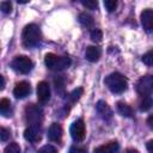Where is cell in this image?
<instances>
[{
  "mask_svg": "<svg viewBox=\"0 0 153 153\" xmlns=\"http://www.w3.org/2000/svg\"><path fill=\"white\" fill-rule=\"evenodd\" d=\"M142 62L147 66H153V49L142 55Z\"/></svg>",
  "mask_w": 153,
  "mask_h": 153,
  "instance_id": "cell-23",
  "label": "cell"
},
{
  "mask_svg": "<svg viewBox=\"0 0 153 153\" xmlns=\"http://www.w3.org/2000/svg\"><path fill=\"white\" fill-rule=\"evenodd\" d=\"M4 153H20V147L17 142H11L5 147Z\"/></svg>",
  "mask_w": 153,
  "mask_h": 153,
  "instance_id": "cell-21",
  "label": "cell"
},
{
  "mask_svg": "<svg viewBox=\"0 0 153 153\" xmlns=\"http://www.w3.org/2000/svg\"><path fill=\"white\" fill-rule=\"evenodd\" d=\"M87 148L85 146H72L68 151V153H86Z\"/></svg>",
  "mask_w": 153,
  "mask_h": 153,
  "instance_id": "cell-29",
  "label": "cell"
},
{
  "mask_svg": "<svg viewBox=\"0 0 153 153\" xmlns=\"http://www.w3.org/2000/svg\"><path fill=\"white\" fill-rule=\"evenodd\" d=\"M104 7L109 11V12H112L116 10L117 7V1L116 0H105L104 1Z\"/></svg>",
  "mask_w": 153,
  "mask_h": 153,
  "instance_id": "cell-27",
  "label": "cell"
},
{
  "mask_svg": "<svg viewBox=\"0 0 153 153\" xmlns=\"http://www.w3.org/2000/svg\"><path fill=\"white\" fill-rule=\"evenodd\" d=\"M24 137L29 142H38L41 140V128H39V126H29L24 130Z\"/></svg>",
  "mask_w": 153,
  "mask_h": 153,
  "instance_id": "cell-11",
  "label": "cell"
},
{
  "mask_svg": "<svg viewBox=\"0 0 153 153\" xmlns=\"http://www.w3.org/2000/svg\"><path fill=\"white\" fill-rule=\"evenodd\" d=\"M96 109H97L98 115H99L103 120L108 121V120H110V118L112 117V110L110 109V106H109L104 100H99V102L97 103V105H96Z\"/></svg>",
  "mask_w": 153,
  "mask_h": 153,
  "instance_id": "cell-14",
  "label": "cell"
},
{
  "mask_svg": "<svg viewBox=\"0 0 153 153\" xmlns=\"http://www.w3.org/2000/svg\"><path fill=\"white\" fill-rule=\"evenodd\" d=\"M0 80H1V86H0V90H4V87H5V79H4V76H2V75H0Z\"/></svg>",
  "mask_w": 153,
  "mask_h": 153,
  "instance_id": "cell-33",
  "label": "cell"
},
{
  "mask_svg": "<svg viewBox=\"0 0 153 153\" xmlns=\"http://www.w3.org/2000/svg\"><path fill=\"white\" fill-rule=\"evenodd\" d=\"M141 19V25L147 32H153V10L146 8L141 12L140 16Z\"/></svg>",
  "mask_w": 153,
  "mask_h": 153,
  "instance_id": "cell-8",
  "label": "cell"
},
{
  "mask_svg": "<svg viewBox=\"0 0 153 153\" xmlns=\"http://www.w3.org/2000/svg\"><path fill=\"white\" fill-rule=\"evenodd\" d=\"M79 22L81 25L86 26V27H90L93 25V17L86 12H82L79 14Z\"/></svg>",
  "mask_w": 153,
  "mask_h": 153,
  "instance_id": "cell-18",
  "label": "cell"
},
{
  "mask_svg": "<svg viewBox=\"0 0 153 153\" xmlns=\"http://www.w3.org/2000/svg\"><path fill=\"white\" fill-rule=\"evenodd\" d=\"M117 111L120 112V115H122L124 117H131L133 114H134L133 112V109L128 104H126L123 102H118L117 103Z\"/></svg>",
  "mask_w": 153,
  "mask_h": 153,
  "instance_id": "cell-17",
  "label": "cell"
},
{
  "mask_svg": "<svg viewBox=\"0 0 153 153\" xmlns=\"http://www.w3.org/2000/svg\"><path fill=\"white\" fill-rule=\"evenodd\" d=\"M11 67H12V69H14L18 73L27 74L29 72H31V69L33 67V63H32L30 57H27L25 55H18L12 60Z\"/></svg>",
  "mask_w": 153,
  "mask_h": 153,
  "instance_id": "cell-4",
  "label": "cell"
},
{
  "mask_svg": "<svg viewBox=\"0 0 153 153\" xmlns=\"http://www.w3.org/2000/svg\"><path fill=\"white\" fill-rule=\"evenodd\" d=\"M44 63L49 69L53 71H62L71 66L72 61L68 56H57L53 53H48L44 56Z\"/></svg>",
  "mask_w": 153,
  "mask_h": 153,
  "instance_id": "cell-3",
  "label": "cell"
},
{
  "mask_svg": "<svg viewBox=\"0 0 153 153\" xmlns=\"http://www.w3.org/2000/svg\"><path fill=\"white\" fill-rule=\"evenodd\" d=\"M55 88L60 94H63V92H65V81H63L62 78L55 79Z\"/></svg>",
  "mask_w": 153,
  "mask_h": 153,
  "instance_id": "cell-24",
  "label": "cell"
},
{
  "mask_svg": "<svg viewBox=\"0 0 153 153\" xmlns=\"http://www.w3.org/2000/svg\"><path fill=\"white\" fill-rule=\"evenodd\" d=\"M71 136L74 141L76 142H81L84 139H85V135H86V129H85V123L81 118L74 121L71 126Z\"/></svg>",
  "mask_w": 153,
  "mask_h": 153,
  "instance_id": "cell-7",
  "label": "cell"
},
{
  "mask_svg": "<svg viewBox=\"0 0 153 153\" xmlns=\"http://www.w3.org/2000/svg\"><path fill=\"white\" fill-rule=\"evenodd\" d=\"M147 124H148V127H149L151 129H153V114L148 116V118H147Z\"/></svg>",
  "mask_w": 153,
  "mask_h": 153,
  "instance_id": "cell-32",
  "label": "cell"
},
{
  "mask_svg": "<svg viewBox=\"0 0 153 153\" xmlns=\"http://www.w3.org/2000/svg\"><path fill=\"white\" fill-rule=\"evenodd\" d=\"M31 92V86L30 82L27 81H19L16 84L14 88H13V94L16 98H25L26 96H29V93Z\"/></svg>",
  "mask_w": 153,
  "mask_h": 153,
  "instance_id": "cell-10",
  "label": "cell"
},
{
  "mask_svg": "<svg viewBox=\"0 0 153 153\" xmlns=\"http://www.w3.org/2000/svg\"><path fill=\"white\" fill-rule=\"evenodd\" d=\"M90 36H91V39L93 42H100L103 38V32L99 29H93V30H91Z\"/></svg>",
  "mask_w": 153,
  "mask_h": 153,
  "instance_id": "cell-22",
  "label": "cell"
},
{
  "mask_svg": "<svg viewBox=\"0 0 153 153\" xmlns=\"http://www.w3.org/2000/svg\"><path fill=\"white\" fill-rule=\"evenodd\" d=\"M146 147H147V151H148V153H153V140H149V141L147 142Z\"/></svg>",
  "mask_w": 153,
  "mask_h": 153,
  "instance_id": "cell-31",
  "label": "cell"
},
{
  "mask_svg": "<svg viewBox=\"0 0 153 153\" xmlns=\"http://www.w3.org/2000/svg\"><path fill=\"white\" fill-rule=\"evenodd\" d=\"M102 55V50L97 45H88L85 51V57L90 62H97Z\"/></svg>",
  "mask_w": 153,
  "mask_h": 153,
  "instance_id": "cell-15",
  "label": "cell"
},
{
  "mask_svg": "<svg viewBox=\"0 0 153 153\" xmlns=\"http://www.w3.org/2000/svg\"><path fill=\"white\" fill-rule=\"evenodd\" d=\"M81 5L85 6L88 10H96L97 6H98V2L96 0H86V1L85 0H81Z\"/></svg>",
  "mask_w": 153,
  "mask_h": 153,
  "instance_id": "cell-26",
  "label": "cell"
},
{
  "mask_svg": "<svg viewBox=\"0 0 153 153\" xmlns=\"http://www.w3.org/2000/svg\"><path fill=\"white\" fill-rule=\"evenodd\" d=\"M82 93H84V88H82V87H76L75 90H73V91L67 96V99L69 100L71 104H73V103H75L76 100L80 99V97L82 96Z\"/></svg>",
  "mask_w": 153,
  "mask_h": 153,
  "instance_id": "cell-19",
  "label": "cell"
},
{
  "mask_svg": "<svg viewBox=\"0 0 153 153\" xmlns=\"http://www.w3.org/2000/svg\"><path fill=\"white\" fill-rule=\"evenodd\" d=\"M152 106H153V99H152L149 96L143 97V99H142L141 103H140V110H141V111H147V110H149Z\"/></svg>",
  "mask_w": 153,
  "mask_h": 153,
  "instance_id": "cell-20",
  "label": "cell"
},
{
  "mask_svg": "<svg viewBox=\"0 0 153 153\" xmlns=\"http://www.w3.org/2000/svg\"><path fill=\"white\" fill-rule=\"evenodd\" d=\"M0 8H1V11L5 14L11 13V11H12V4H11V1H2L0 4Z\"/></svg>",
  "mask_w": 153,
  "mask_h": 153,
  "instance_id": "cell-28",
  "label": "cell"
},
{
  "mask_svg": "<svg viewBox=\"0 0 153 153\" xmlns=\"http://www.w3.org/2000/svg\"><path fill=\"white\" fill-rule=\"evenodd\" d=\"M37 153H57V149L53 145H45V146L41 147L37 151Z\"/></svg>",
  "mask_w": 153,
  "mask_h": 153,
  "instance_id": "cell-25",
  "label": "cell"
},
{
  "mask_svg": "<svg viewBox=\"0 0 153 153\" xmlns=\"http://www.w3.org/2000/svg\"><path fill=\"white\" fill-rule=\"evenodd\" d=\"M8 137H10V130L2 127L0 129V139H1V141H7Z\"/></svg>",
  "mask_w": 153,
  "mask_h": 153,
  "instance_id": "cell-30",
  "label": "cell"
},
{
  "mask_svg": "<svg viewBox=\"0 0 153 153\" xmlns=\"http://www.w3.org/2000/svg\"><path fill=\"white\" fill-rule=\"evenodd\" d=\"M25 118L30 126H39L43 120V111L38 105L29 104L25 108Z\"/></svg>",
  "mask_w": 153,
  "mask_h": 153,
  "instance_id": "cell-5",
  "label": "cell"
},
{
  "mask_svg": "<svg viewBox=\"0 0 153 153\" xmlns=\"http://www.w3.org/2000/svg\"><path fill=\"white\" fill-rule=\"evenodd\" d=\"M106 87L112 92V93H122L127 90L128 87V80L124 75H122L121 73L114 72L111 74H109L105 80H104Z\"/></svg>",
  "mask_w": 153,
  "mask_h": 153,
  "instance_id": "cell-2",
  "label": "cell"
},
{
  "mask_svg": "<svg viewBox=\"0 0 153 153\" xmlns=\"http://www.w3.org/2000/svg\"><path fill=\"white\" fill-rule=\"evenodd\" d=\"M0 112L2 116L5 117H10L12 116V106H11V102L7 98H2L0 100Z\"/></svg>",
  "mask_w": 153,
  "mask_h": 153,
  "instance_id": "cell-16",
  "label": "cell"
},
{
  "mask_svg": "<svg viewBox=\"0 0 153 153\" xmlns=\"http://www.w3.org/2000/svg\"><path fill=\"white\" fill-rule=\"evenodd\" d=\"M22 39H23L24 47H26V48L36 47L42 39V33H41L39 26L36 24H27L23 29Z\"/></svg>",
  "mask_w": 153,
  "mask_h": 153,
  "instance_id": "cell-1",
  "label": "cell"
},
{
  "mask_svg": "<svg viewBox=\"0 0 153 153\" xmlns=\"http://www.w3.org/2000/svg\"><path fill=\"white\" fill-rule=\"evenodd\" d=\"M136 92L142 97L149 96L153 92V75L147 74L141 76L136 82Z\"/></svg>",
  "mask_w": 153,
  "mask_h": 153,
  "instance_id": "cell-6",
  "label": "cell"
},
{
  "mask_svg": "<svg viewBox=\"0 0 153 153\" xmlns=\"http://www.w3.org/2000/svg\"><path fill=\"white\" fill-rule=\"evenodd\" d=\"M48 137L50 141L59 142L62 137V127L56 122L51 123L49 129H48Z\"/></svg>",
  "mask_w": 153,
  "mask_h": 153,
  "instance_id": "cell-12",
  "label": "cell"
},
{
  "mask_svg": "<svg viewBox=\"0 0 153 153\" xmlns=\"http://www.w3.org/2000/svg\"><path fill=\"white\" fill-rule=\"evenodd\" d=\"M37 99L42 104L50 99V87L47 81H41L37 84Z\"/></svg>",
  "mask_w": 153,
  "mask_h": 153,
  "instance_id": "cell-9",
  "label": "cell"
},
{
  "mask_svg": "<svg viewBox=\"0 0 153 153\" xmlns=\"http://www.w3.org/2000/svg\"><path fill=\"white\" fill-rule=\"evenodd\" d=\"M120 149V145L117 141H110L105 145L98 146L93 149V153H117Z\"/></svg>",
  "mask_w": 153,
  "mask_h": 153,
  "instance_id": "cell-13",
  "label": "cell"
},
{
  "mask_svg": "<svg viewBox=\"0 0 153 153\" xmlns=\"http://www.w3.org/2000/svg\"><path fill=\"white\" fill-rule=\"evenodd\" d=\"M126 153H139L136 149H127V152Z\"/></svg>",
  "mask_w": 153,
  "mask_h": 153,
  "instance_id": "cell-34",
  "label": "cell"
}]
</instances>
